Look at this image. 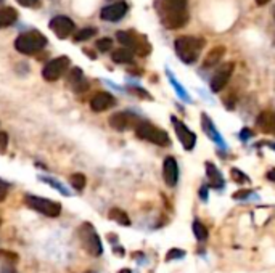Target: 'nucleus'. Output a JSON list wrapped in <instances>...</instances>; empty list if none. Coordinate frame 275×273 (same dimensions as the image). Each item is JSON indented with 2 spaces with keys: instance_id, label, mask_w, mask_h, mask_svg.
<instances>
[{
  "instance_id": "9d476101",
  "label": "nucleus",
  "mask_w": 275,
  "mask_h": 273,
  "mask_svg": "<svg viewBox=\"0 0 275 273\" xmlns=\"http://www.w3.org/2000/svg\"><path fill=\"white\" fill-rule=\"evenodd\" d=\"M142 119L139 116H135L134 113L130 111H119V113H114L113 116L110 118V126L118 130V132H124L127 129H135L139 126V122Z\"/></svg>"
},
{
  "instance_id": "c756f323",
  "label": "nucleus",
  "mask_w": 275,
  "mask_h": 273,
  "mask_svg": "<svg viewBox=\"0 0 275 273\" xmlns=\"http://www.w3.org/2000/svg\"><path fill=\"white\" fill-rule=\"evenodd\" d=\"M185 257V251H182V249H171L169 252H167V255H166V259L167 260H179V259H184Z\"/></svg>"
},
{
  "instance_id": "7ed1b4c3",
  "label": "nucleus",
  "mask_w": 275,
  "mask_h": 273,
  "mask_svg": "<svg viewBox=\"0 0 275 273\" xmlns=\"http://www.w3.org/2000/svg\"><path fill=\"white\" fill-rule=\"evenodd\" d=\"M135 135L140 140H145V142H150L158 146H169L171 145V138L167 135V132L161 127H156L155 124L148 121H140L139 126L134 129Z\"/></svg>"
},
{
  "instance_id": "c85d7f7f",
  "label": "nucleus",
  "mask_w": 275,
  "mask_h": 273,
  "mask_svg": "<svg viewBox=\"0 0 275 273\" xmlns=\"http://www.w3.org/2000/svg\"><path fill=\"white\" fill-rule=\"evenodd\" d=\"M95 47L99 48L100 51H108L111 47H113V40L108 39V37H103V39H99L95 43Z\"/></svg>"
},
{
  "instance_id": "0eeeda50",
  "label": "nucleus",
  "mask_w": 275,
  "mask_h": 273,
  "mask_svg": "<svg viewBox=\"0 0 275 273\" xmlns=\"http://www.w3.org/2000/svg\"><path fill=\"white\" fill-rule=\"evenodd\" d=\"M24 201L31 209L37 210V212L47 215V217H58L61 214V204L57 201L39 198V196H34V195H28L24 198Z\"/></svg>"
},
{
  "instance_id": "423d86ee",
  "label": "nucleus",
  "mask_w": 275,
  "mask_h": 273,
  "mask_svg": "<svg viewBox=\"0 0 275 273\" xmlns=\"http://www.w3.org/2000/svg\"><path fill=\"white\" fill-rule=\"evenodd\" d=\"M116 39L119 40V43H122L124 47L135 51L137 55L140 57H145L150 53V43L145 40V37H140L137 36L135 32H130V31H119L116 34Z\"/></svg>"
},
{
  "instance_id": "bb28decb",
  "label": "nucleus",
  "mask_w": 275,
  "mask_h": 273,
  "mask_svg": "<svg viewBox=\"0 0 275 273\" xmlns=\"http://www.w3.org/2000/svg\"><path fill=\"white\" fill-rule=\"evenodd\" d=\"M230 174H232V179L237 182V183H250L251 180H250V177L245 174V172H242L240 169H237V167H234L232 171H230Z\"/></svg>"
},
{
  "instance_id": "2f4dec72",
  "label": "nucleus",
  "mask_w": 275,
  "mask_h": 273,
  "mask_svg": "<svg viewBox=\"0 0 275 273\" xmlns=\"http://www.w3.org/2000/svg\"><path fill=\"white\" fill-rule=\"evenodd\" d=\"M250 195H253V191L250 190H242V191H237L234 195V199H246L250 198Z\"/></svg>"
},
{
  "instance_id": "f257e3e1",
  "label": "nucleus",
  "mask_w": 275,
  "mask_h": 273,
  "mask_svg": "<svg viewBox=\"0 0 275 273\" xmlns=\"http://www.w3.org/2000/svg\"><path fill=\"white\" fill-rule=\"evenodd\" d=\"M189 0H156V12L167 29H180L189 23Z\"/></svg>"
},
{
  "instance_id": "cd10ccee",
  "label": "nucleus",
  "mask_w": 275,
  "mask_h": 273,
  "mask_svg": "<svg viewBox=\"0 0 275 273\" xmlns=\"http://www.w3.org/2000/svg\"><path fill=\"white\" fill-rule=\"evenodd\" d=\"M42 180H43V182H45V183H49V185H52V187H53V188H57V190H58L60 193H63V195H65V196H69V191H68V190H66V188H65V187H63V185H61V183H58V182H57L55 179H49V177H42Z\"/></svg>"
},
{
  "instance_id": "ddd939ff",
  "label": "nucleus",
  "mask_w": 275,
  "mask_h": 273,
  "mask_svg": "<svg viewBox=\"0 0 275 273\" xmlns=\"http://www.w3.org/2000/svg\"><path fill=\"white\" fill-rule=\"evenodd\" d=\"M179 175H180V171H179L177 159L174 156H167L163 162V179L167 187L169 188L177 187V183H179Z\"/></svg>"
},
{
  "instance_id": "39448f33",
  "label": "nucleus",
  "mask_w": 275,
  "mask_h": 273,
  "mask_svg": "<svg viewBox=\"0 0 275 273\" xmlns=\"http://www.w3.org/2000/svg\"><path fill=\"white\" fill-rule=\"evenodd\" d=\"M79 240H81L84 249L94 255V257H99V255L103 254V246H102V240L99 233H97V230L94 228L92 224H82L81 227H79Z\"/></svg>"
},
{
  "instance_id": "4be33fe9",
  "label": "nucleus",
  "mask_w": 275,
  "mask_h": 273,
  "mask_svg": "<svg viewBox=\"0 0 275 273\" xmlns=\"http://www.w3.org/2000/svg\"><path fill=\"white\" fill-rule=\"evenodd\" d=\"M111 58H113L114 63H118V65H129L134 61V51L126 48V47H122V48L114 50Z\"/></svg>"
},
{
  "instance_id": "58836bf2",
  "label": "nucleus",
  "mask_w": 275,
  "mask_h": 273,
  "mask_svg": "<svg viewBox=\"0 0 275 273\" xmlns=\"http://www.w3.org/2000/svg\"><path fill=\"white\" fill-rule=\"evenodd\" d=\"M269 2H270V0H256V4H258V5H265Z\"/></svg>"
},
{
  "instance_id": "ea45409f",
  "label": "nucleus",
  "mask_w": 275,
  "mask_h": 273,
  "mask_svg": "<svg viewBox=\"0 0 275 273\" xmlns=\"http://www.w3.org/2000/svg\"><path fill=\"white\" fill-rule=\"evenodd\" d=\"M119 273H132V271H130L129 268H124V270H121Z\"/></svg>"
},
{
  "instance_id": "f8f14e48",
  "label": "nucleus",
  "mask_w": 275,
  "mask_h": 273,
  "mask_svg": "<svg viewBox=\"0 0 275 273\" xmlns=\"http://www.w3.org/2000/svg\"><path fill=\"white\" fill-rule=\"evenodd\" d=\"M49 28L52 29V32L55 34L58 39H66L74 32L76 26H74V21L68 18V16L58 15V16H55V18L50 20Z\"/></svg>"
},
{
  "instance_id": "c9c22d12",
  "label": "nucleus",
  "mask_w": 275,
  "mask_h": 273,
  "mask_svg": "<svg viewBox=\"0 0 275 273\" xmlns=\"http://www.w3.org/2000/svg\"><path fill=\"white\" fill-rule=\"evenodd\" d=\"M200 198L203 201H206L208 199V187H201L200 188Z\"/></svg>"
},
{
  "instance_id": "e433bc0d",
  "label": "nucleus",
  "mask_w": 275,
  "mask_h": 273,
  "mask_svg": "<svg viewBox=\"0 0 275 273\" xmlns=\"http://www.w3.org/2000/svg\"><path fill=\"white\" fill-rule=\"evenodd\" d=\"M265 177H267L269 182H273L275 183V167H273V169H270L267 174H265Z\"/></svg>"
},
{
  "instance_id": "72a5a7b5",
  "label": "nucleus",
  "mask_w": 275,
  "mask_h": 273,
  "mask_svg": "<svg viewBox=\"0 0 275 273\" xmlns=\"http://www.w3.org/2000/svg\"><path fill=\"white\" fill-rule=\"evenodd\" d=\"M7 191H8V185H5L0 180V201H4L7 198Z\"/></svg>"
},
{
  "instance_id": "9b49d317",
  "label": "nucleus",
  "mask_w": 275,
  "mask_h": 273,
  "mask_svg": "<svg viewBox=\"0 0 275 273\" xmlns=\"http://www.w3.org/2000/svg\"><path fill=\"white\" fill-rule=\"evenodd\" d=\"M234 69H235L234 63H224L222 66H220L214 73V76L211 77V82H209L211 92H214V93L222 92L224 87L228 84L230 77H232V74H234Z\"/></svg>"
},
{
  "instance_id": "a211bd4d",
  "label": "nucleus",
  "mask_w": 275,
  "mask_h": 273,
  "mask_svg": "<svg viewBox=\"0 0 275 273\" xmlns=\"http://www.w3.org/2000/svg\"><path fill=\"white\" fill-rule=\"evenodd\" d=\"M206 177L209 180V187L214 190H222L225 187L224 175L217 169V166L214 162H206Z\"/></svg>"
},
{
  "instance_id": "4468645a",
  "label": "nucleus",
  "mask_w": 275,
  "mask_h": 273,
  "mask_svg": "<svg viewBox=\"0 0 275 273\" xmlns=\"http://www.w3.org/2000/svg\"><path fill=\"white\" fill-rule=\"evenodd\" d=\"M127 4L126 2H116V4H111V5H106L102 8L100 12V18L103 21H110V23H116L121 18H124L127 13Z\"/></svg>"
},
{
  "instance_id": "6ab92c4d",
  "label": "nucleus",
  "mask_w": 275,
  "mask_h": 273,
  "mask_svg": "<svg viewBox=\"0 0 275 273\" xmlns=\"http://www.w3.org/2000/svg\"><path fill=\"white\" fill-rule=\"evenodd\" d=\"M225 55V47L224 45H216L209 53L206 55L205 61H203V68H212L220 63V60Z\"/></svg>"
},
{
  "instance_id": "2eb2a0df",
  "label": "nucleus",
  "mask_w": 275,
  "mask_h": 273,
  "mask_svg": "<svg viewBox=\"0 0 275 273\" xmlns=\"http://www.w3.org/2000/svg\"><path fill=\"white\" fill-rule=\"evenodd\" d=\"M201 129L205 130V134H206V137L211 140V142H214L217 146H220V148H225V140L220 137V134H219V130L216 129V126H214V122L211 121V118L208 116L206 113H203L201 114Z\"/></svg>"
},
{
  "instance_id": "6e6552de",
  "label": "nucleus",
  "mask_w": 275,
  "mask_h": 273,
  "mask_svg": "<svg viewBox=\"0 0 275 273\" xmlns=\"http://www.w3.org/2000/svg\"><path fill=\"white\" fill-rule=\"evenodd\" d=\"M171 124L185 151H192L195 145H197V134H195L193 130H190L189 126H185L184 122L180 119H177L175 116H171Z\"/></svg>"
},
{
  "instance_id": "dca6fc26",
  "label": "nucleus",
  "mask_w": 275,
  "mask_h": 273,
  "mask_svg": "<svg viewBox=\"0 0 275 273\" xmlns=\"http://www.w3.org/2000/svg\"><path fill=\"white\" fill-rule=\"evenodd\" d=\"M114 104H116V98H114V96L111 93H108V92H99V93H95L92 96V100H90V108L95 113L106 111V110L113 108Z\"/></svg>"
},
{
  "instance_id": "473e14b6",
  "label": "nucleus",
  "mask_w": 275,
  "mask_h": 273,
  "mask_svg": "<svg viewBox=\"0 0 275 273\" xmlns=\"http://www.w3.org/2000/svg\"><path fill=\"white\" fill-rule=\"evenodd\" d=\"M253 135H254L253 132H250V129H246V127L240 132V138L243 140V142H246V140H250Z\"/></svg>"
},
{
  "instance_id": "f3484780",
  "label": "nucleus",
  "mask_w": 275,
  "mask_h": 273,
  "mask_svg": "<svg viewBox=\"0 0 275 273\" xmlns=\"http://www.w3.org/2000/svg\"><path fill=\"white\" fill-rule=\"evenodd\" d=\"M256 127H258L262 134L275 135V113L262 111L258 116V119H256Z\"/></svg>"
},
{
  "instance_id": "f03ea898",
  "label": "nucleus",
  "mask_w": 275,
  "mask_h": 273,
  "mask_svg": "<svg viewBox=\"0 0 275 273\" xmlns=\"http://www.w3.org/2000/svg\"><path fill=\"white\" fill-rule=\"evenodd\" d=\"M203 47H205V40L193 36H184L174 42L175 53L185 65H193L200 58Z\"/></svg>"
},
{
  "instance_id": "b1692460",
  "label": "nucleus",
  "mask_w": 275,
  "mask_h": 273,
  "mask_svg": "<svg viewBox=\"0 0 275 273\" xmlns=\"http://www.w3.org/2000/svg\"><path fill=\"white\" fill-rule=\"evenodd\" d=\"M192 228H193V235H195V238L200 241V243H203V241H206L208 238H209V230H208V227L203 224V222H200V219H195V222H193V225H192Z\"/></svg>"
},
{
  "instance_id": "f704fd0d",
  "label": "nucleus",
  "mask_w": 275,
  "mask_h": 273,
  "mask_svg": "<svg viewBox=\"0 0 275 273\" xmlns=\"http://www.w3.org/2000/svg\"><path fill=\"white\" fill-rule=\"evenodd\" d=\"M16 2L20 5H23V7H35L39 0H16Z\"/></svg>"
},
{
  "instance_id": "1a4fd4ad",
  "label": "nucleus",
  "mask_w": 275,
  "mask_h": 273,
  "mask_svg": "<svg viewBox=\"0 0 275 273\" xmlns=\"http://www.w3.org/2000/svg\"><path fill=\"white\" fill-rule=\"evenodd\" d=\"M68 68H69V58L68 57H58L55 60L49 61V63L43 66L42 76L45 81L55 82L68 71Z\"/></svg>"
},
{
  "instance_id": "aec40b11",
  "label": "nucleus",
  "mask_w": 275,
  "mask_h": 273,
  "mask_svg": "<svg viewBox=\"0 0 275 273\" xmlns=\"http://www.w3.org/2000/svg\"><path fill=\"white\" fill-rule=\"evenodd\" d=\"M18 20V12L12 7H4L0 8V29L13 26Z\"/></svg>"
},
{
  "instance_id": "393cba45",
  "label": "nucleus",
  "mask_w": 275,
  "mask_h": 273,
  "mask_svg": "<svg viewBox=\"0 0 275 273\" xmlns=\"http://www.w3.org/2000/svg\"><path fill=\"white\" fill-rule=\"evenodd\" d=\"M85 183H87V179H85L84 174H73V175H71V185H73L76 190H84Z\"/></svg>"
},
{
  "instance_id": "79ce46f5",
  "label": "nucleus",
  "mask_w": 275,
  "mask_h": 273,
  "mask_svg": "<svg viewBox=\"0 0 275 273\" xmlns=\"http://www.w3.org/2000/svg\"><path fill=\"white\" fill-rule=\"evenodd\" d=\"M2 2H4V0H0V4H2Z\"/></svg>"
},
{
  "instance_id": "20e7f679",
  "label": "nucleus",
  "mask_w": 275,
  "mask_h": 273,
  "mask_svg": "<svg viewBox=\"0 0 275 273\" xmlns=\"http://www.w3.org/2000/svg\"><path fill=\"white\" fill-rule=\"evenodd\" d=\"M45 45H47V37L39 31L24 32L15 40V48L23 55H34L42 48H45Z\"/></svg>"
},
{
  "instance_id": "412c9836",
  "label": "nucleus",
  "mask_w": 275,
  "mask_h": 273,
  "mask_svg": "<svg viewBox=\"0 0 275 273\" xmlns=\"http://www.w3.org/2000/svg\"><path fill=\"white\" fill-rule=\"evenodd\" d=\"M166 76H167V79H169V82H171V85L174 87V90H175V93H177V96L182 100V101H187V103H192V96L189 95V92L184 89L182 87V84L177 81L175 79V76L171 73V69H166Z\"/></svg>"
},
{
  "instance_id": "a878e982",
  "label": "nucleus",
  "mask_w": 275,
  "mask_h": 273,
  "mask_svg": "<svg viewBox=\"0 0 275 273\" xmlns=\"http://www.w3.org/2000/svg\"><path fill=\"white\" fill-rule=\"evenodd\" d=\"M95 34H97V29L95 28H85V29H81V31L76 34L74 40L76 42H84V40H88L90 37H94Z\"/></svg>"
},
{
  "instance_id": "7c9ffc66",
  "label": "nucleus",
  "mask_w": 275,
  "mask_h": 273,
  "mask_svg": "<svg viewBox=\"0 0 275 273\" xmlns=\"http://www.w3.org/2000/svg\"><path fill=\"white\" fill-rule=\"evenodd\" d=\"M7 146H8V135L5 132H0V154L7 151Z\"/></svg>"
},
{
  "instance_id": "5701e85b",
  "label": "nucleus",
  "mask_w": 275,
  "mask_h": 273,
  "mask_svg": "<svg viewBox=\"0 0 275 273\" xmlns=\"http://www.w3.org/2000/svg\"><path fill=\"white\" fill-rule=\"evenodd\" d=\"M108 217H110V220H113V222H116L119 225H124V227H129L130 225L129 215L124 212L122 209H119V207H113L110 212H108Z\"/></svg>"
},
{
  "instance_id": "4c0bfd02",
  "label": "nucleus",
  "mask_w": 275,
  "mask_h": 273,
  "mask_svg": "<svg viewBox=\"0 0 275 273\" xmlns=\"http://www.w3.org/2000/svg\"><path fill=\"white\" fill-rule=\"evenodd\" d=\"M0 273H16V271H15L13 268H10V267H4Z\"/></svg>"
},
{
  "instance_id": "a19ab883",
  "label": "nucleus",
  "mask_w": 275,
  "mask_h": 273,
  "mask_svg": "<svg viewBox=\"0 0 275 273\" xmlns=\"http://www.w3.org/2000/svg\"><path fill=\"white\" fill-rule=\"evenodd\" d=\"M85 273H94V271H85Z\"/></svg>"
}]
</instances>
